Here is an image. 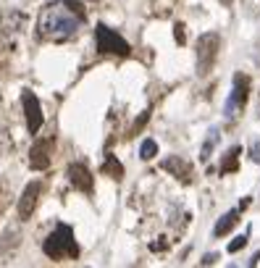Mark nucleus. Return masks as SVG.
<instances>
[{
    "instance_id": "f257e3e1",
    "label": "nucleus",
    "mask_w": 260,
    "mask_h": 268,
    "mask_svg": "<svg viewBox=\"0 0 260 268\" xmlns=\"http://www.w3.org/2000/svg\"><path fill=\"white\" fill-rule=\"evenodd\" d=\"M84 21V8L79 0H58L40 13V34L45 40H68Z\"/></svg>"
},
{
    "instance_id": "f03ea898",
    "label": "nucleus",
    "mask_w": 260,
    "mask_h": 268,
    "mask_svg": "<svg viewBox=\"0 0 260 268\" xmlns=\"http://www.w3.org/2000/svg\"><path fill=\"white\" fill-rule=\"evenodd\" d=\"M42 250H45V255L53 258V260H63V258H76L79 255V244H76V239H74V232L63 224L42 242Z\"/></svg>"
},
{
    "instance_id": "7ed1b4c3",
    "label": "nucleus",
    "mask_w": 260,
    "mask_h": 268,
    "mask_svg": "<svg viewBox=\"0 0 260 268\" xmlns=\"http://www.w3.org/2000/svg\"><path fill=\"white\" fill-rule=\"evenodd\" d=\"M95 37H97V50L100 53H111V56H129V53H132V48H129V42L124 37L116 34L105 24H97Z\"/></svg>"
},
{
    "instance_id": "20e7f679",
    "label": "nucleus",
    "mask_w": 260,
    "mask_h": 268,
    "mask_svg": "<svg viewBox=\"0 0 260 268\" xmlns=\"http://www.w3.org/2000/svg\"><path fill=\"white\" fill-rule=\"evenodd\" d=\"M21 103H24V111H27V129H29V134H37V132H40V126H42L40 103H37V97L29 92V89L21 92Z\"/></svg>"
},
{
    "instance_id": "39448f33",
    "label": "nucleus",
    "mask_w": 260,
    "mask_h": 268,
    "mask_svg": "<svg viewBox=\"0 0 260 268\" xmlns=\"http://www.w3.org/2000/svg\"><path fill=\"white\" fill-rule=\"evenodd\" d=\"M40 192H42L40 181H29V184H27L24 195H21V200H19V216H21V221L32 218L34 205H37V200H40Z\"/></svg>"
},
{
    "instance_id": "423d86ee",
    "label": "nucleus",
    "mask_w": 260,
    "mask_h": 268,
    "mask_svg": "<svg viewBox=\"0 0 260 268\" xmlns=\"http://www.w3.org/2000/svg\"><path fill=\"white\" fill-rule=\"evenodd\" d=\"M68 179H71V187H76L79 192H92L95 181H92V174L84 163H71L68 166Z\"/></svg>"
},
{
    "instance_id": "0eeeda50",
    "label": "nucleus",
    "mask_w": 260,
    "mask_h": 268,
    "mask_svg": "<svg viewBox=\"0 0 260 268\" xmlns=\"http://www.w3.org/2000/svg\"><path fill=\"white\" fill-rule=\"evenodd\" d=\"M244 103H247V79L239 74L234 79V92H231V97H229V103H226V116H234L239 108H244Z\"/></svg>"
},
{
    "instance_id": "6e6552de",
    "label": "nucleus",
    "mask_w": 260,
    "mask_h": 268,
    "mask_svg": "<svg viewBox=\"0 0 260 268\" xmlns=\"http://www.w3.org/2000/svg\"><path fill=\"white\" fill-rule=\"evenodd\" d=\"M50 152H53V140H42V142L34 145L32 158H29V163H32L34 171H42V168L50 166Z\"/></svg>"
},
{
    "instance_id": "1a4fd4ad",
    "label": "nucleus",
    "mask_w": 260,
    "mask_h": 268,
    "mask_svg": "<svg viewBox=\"0 0 260 268\" xmlns=\"http://www.w3.org/2000/svg\"><path fill=\"white\" fill-rule=\"evenodd\" d=\"M216 48H218V37L216 34H202L200 42H197V50H200V68H208L216 58Z\"/></svg>"
},
{
    "instance_id": "9d476101",
    "label": "nucleus",
    "mask_w": 260,
    "mask_h": 268,
    "mask_svg": "<svg viewBox=\"0 0 260 268\" xmlns=\"http://www.w3.org/2000/svg\"><path fill=\"white\" fill-rule=\"evenodd\" d=\"M163 168H166V171H171V174H176L181 181H187V179H189V174H192V166L184 163V160L176 158V155L168 158V160H163Z\"/></svg>"
},
{
    "instance_id": "9b49d317",
    "label": "nucleus",
    "mask_w": 260,
    "mask_h": 268,
    "mask_svg": "<svg viewBox=\"0 0 260 268\" xmlns=\"http://www.w3.org/2000/svg\"><path fill=\"white\" fill-rule=\"evenodd\" d=\"M236 224H239V210H229L226 216H221V221L216 224V229H213V234H216V237H224V234L231 232Z\"/></svg>"
},
{
    "instance_id": "f8f14e48",
    "label": "nucleus",
    "mask_w": 260,
    "mask_h": 268,
    "mask_svg": "<svg viewBox=\"0 0 260 268\" xmlns=\"http://www.w3.org/2000/svg\"><path fill=\"white\" fill-rule=\"evenodd\" d=\"M103 174L105 176H113V179H121V176H124V166L118 163L116 155H105V160H103Z\"/></svg>"
},
{
    "instance_id": "ddd939ff",
    "label": "nucleus",
    "mask_w": 260,
    "mask_h": 268,
    "mask_svg": "<svg viewBox=\"0 0 260 268\" xmlns=\"http://www.w3.org/2000/svg\"><path fill=\"white\" fill-rule=\"evenodd\" d=\"M239 152H242V148H231L226 152V158H224V163H221V174H229V171H236V158H239Z\"/></svg>"
},
{
    "instance_id": "4468645a",
    "label": "nucleus",
    "mask_w": 260,
    "mask_h": 268,
    "mask_svg": "<svg viewBox=\"0 0 260 268\" xmlns=\"http://www.w3.org/2000/svg\"><path fill=\"white\" fill-rule=\"evenodd\" d=\"M155 155H158V142L155 140H144L142 148H140V158L142 160H150V158H155Z\"/></svg>"
},
{
    "instance_id": "2eb2a0df",
    "label": "nucleus",
    "mask_w": 260,
    "mask_h": 268,
    "mask_svg": "<svg viewBox=\"0 0 260 268\" xmlns=\"http://www.w3.org/2000/svg\"><path fill=\"white\" fill-rule=\"evenodd\" d=\"M216 142H218V132L213 129L210 137H208V142H205V148H202V152H200V158H202V160H208V155H210V150H213V145H216Z\"/></svg>"
},
{
    "instance_id": "dca6fc26",
    "label": "nucleus",
    "mask_w": 260,
    "mask_h": 268,
    "mask_svg": "<svg viewBox=\"0 0 260 268\" xmlns=\"http://www.w3.org/2000/svg\"><path fill=\"white\" fill-rule=\"evenodd\" d=\"M244 244H247V234H242V237H236L234 242H229V252H239Z\"/></svg>"
},
{
    "instance_id": "f3484780",
    "label": "nucleus",
    "mask_w": 260,
    "mask_h": 268,
    "mask_svg": "<svg viewBox=\"0 0 260 268\" xmlns=\"http://www.w3.org/2000/svg\"><path fill=\"white\" fill-rule=\"evenodd\" d=\"M173 37H176V42H179V45H184V42H187V37H184V24H176V27H173Z\"/></svg>"
},
{
    "instance_id": "a211bd4d",
    "label": "nucleus",
    "mask_w": 260,
    "mask_h": 268,
    "mask_svg": "<svg viewBox=\"0 0 260 268\" xmlns=\"http://www.w3.org/2000/svg\"><path fill=\"white\" fill-rule=\"evenodd\" d=\"M216 260H218V255H216V252H210V255H205V258L200 260V263H202V266H213Z\"/></svg>"
},
{
    "instance_id": "6ab92c4d",
    "label": "nucleus",
    "mask_w": 260,
    "mask_h": 268,
    "mask_svg": "<svg viewBox=\"0 0 260 268\" xmlns=\"http://www.w3.org/2000/svg\"><path fill=\"white\" fill-rule=\"evenodd\" d=\"M150 250H155V252L166 250V242H152V244H150Z\"/></svg>"
},
{
    "instance_id": "aec40b11",
    "label": "nucleus",
    "mask_w": 260,
    "mask_h": 268,
    "mask_svg": "<svg viewBox=\"0 0 260 268\" xmlns=\"http://www.w3.org/2000/svg\"><path fill=\"white\" fill-rule=\"evenodd\" d=\"M260 263V250L255 252V255H252V260H250V266H258Z\"/></svg>"
},
{
    "instance_id": "412c9836",
    "label": "nucleus",
    "mask_w": 260,
    "mask_h": 268,
    "mask_svg": "<svg viewBox=\"0 0 260 268\" xmlns=\"http://www.w3.org/2000/svg\"><path fill=\"white\" fill-rule=\"evenodd\" d=\"M252 160H260V145H255V150H252Z\"/></svg>"
}]
</instances>
